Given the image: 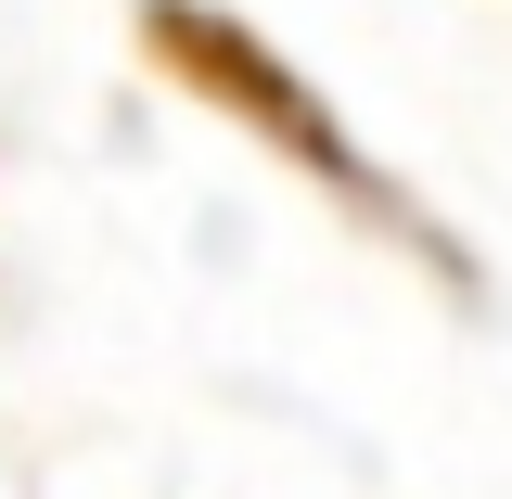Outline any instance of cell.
Segmentation results:
<instances>
[{
	"label": "cell",
	"instance_id": "cell-1",
	"mask_svg": "<svg viewBox=\"0 0 512 499\" xmlns=\"http://www.w3.org/2000/svg\"><path fill=\"white\" fill-rule=\"evenodd\" d=\"M141 39H154V64L180 77L192 103L244 116L256 141H269V154H295V167H308V180L333 192V205H359L372 231L423 244V256L448 269V282H474V269H461V244H436V231H423V205H410V192L384 180V167L359 154V141H346V128L320 116V90H308V77H295L282 52H269V39H244V26H231V13H205V0H141Z\"/></svg>",
	"mask_w": 512,
	"mask_h": 499
}]
</instances>
